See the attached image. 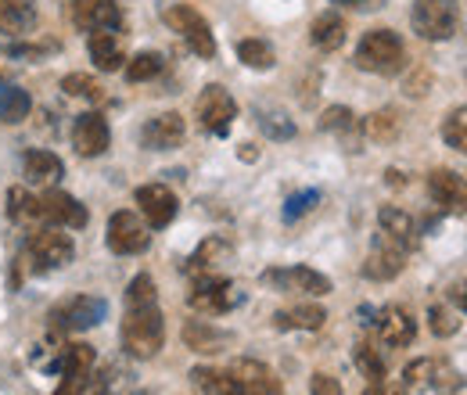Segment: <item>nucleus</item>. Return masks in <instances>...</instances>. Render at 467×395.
Listing matches in <instances>:
<instances>
[{
  "label": "nucleus",
  "instance_id": "obj_1",
  "mask_svg": "<svg viewBox=\"0 0 467 395\" xmlns=\"http://www.w3.org/2000/svg\"><path fill=\"white\" fill-rule=\"evenodd\" d=\"M166 345V320L159 302H144V306H126L122 317V348L133 359H155Z\"/></svg>",
  "mask_w": 467,
  "mask_h": 395
},
{
  "label": "nucleus",
  "instance_id": "obj_2",
  "mask_svg": "<svg viewBox=\"0 0 467 395\" xmlns=\"http://www.w3.org/2000/svg\"><path fill=\"white\" fill-rule=\"evenodd\" d=\"M403 57L407 47L400 40V33L392 29H370L359 36V47H356V65L363 72H374V76H396L403 68Z\"/></svg>",
  "mask_w": 467,
  "mask_h": 395
},
{
  "label": "nucleus",
  "instance_id": "obj_3",
  "mask_svg": "<svg viewBox=\"0 0 467 395\" xmlns=\"http://www.w3.org/2000/svg\"><path fill=\"white\" fill-rule=\"evenodd\" d=\"M26 255L33 259L36 274H51L76 259V241L61 226H36L26 237Z\"/></svg>",
  "mask_w": 467,
  "mask_h": 395
},
{
  "label": "nucleus",
  "instance_id": "obj_4",
  "mask_svg": "<svg viewBox=\"0 0 467 395\" xmlns=\"http://www.w3.org/2000/svg\"><path fill=\"white\" fill-rule=\"evenodd\" d=\"M109 317V302L101 295H72V298H61L51 306V327L65 331V335H76V331H90L98 327L101 320Z\"/></svg>",
  "mask_w": 467,
  "mask_h": 395
},
{
  "label": "nucleus",
  "instance_id": "obj_5",
  "mask_svg": "<svg viewBox=\"0 0 467 395\" xmlns=\"http://www.w3.org/2000/svg\"><path fill=\"white\" fill-rule=\"evenodd\" d=\"M457 22H461L457 0H413L410 26L420 40H431V44L450 40L457 33Z\"/></svg>",
  "mask_w": 467,
  "mask_h": 395
},
{
  "label": "nucleus",
  "instance_id": "obj_6",
  "mask_svg": "<svg viewBox=\"0 0 467 395\" xmlns=\"http://www.w3.org/2000/svg\"><path fill=\"white\" fill-rule=\"evenodd\" d=\"M162 22L173 29L176 36L194 51L198 57H216V36H213V26L187 4H170L162 11Z\"/></svg>",
  "mask_w": 467,
  "mask_h": 395
},
{
  "label": "nucleus",
  "instance_id": "obj_7",
  "mask_svg": "<svg viewBox=\"0 0 467 395\" xmlns=\"http://www.w3.org/2000/svg\"><path fill=\"white\" fill-rule=\"evenodd\" d=\"M237 302H241V291L223 274L198 277L194 287H191V295H187V306L194 313H205V317H223V313H231Z\"/></svg>",
  "mask_w": 467,
  "mask_h": 395
},
{
  "label": "nucleus",
  "instance_id": "obj_8",
  "mask_svg": "<svg viewBox=\"0 0 467 395\" xmlns=\"http://www.w3.org/2000/svg\"><path fill=\"white\" fill-rule=\"evenodd\" d=\"M194 115H198V122H202L205 133H213V137H227L234 126V119H237V101L231 98V90H223V87L213 83V87H205V90L198 94Z\"/></svg>",
  "mask_w": 467,
  "mask_h": 395
},
{
  "label": "nucleus",
  "instance_id": "obj_9",
  "mask_svg": "<svg viewBox=\"0 0 467 395\" xmlns=\"http://www.w3.org/2000/svg\"><path fill=\"white\" fill-rule=\"evenodd\" d=\"M407 266V248L400 241H392L385 230H378L370 252H367V263H363V277L367 281H396Z\"/></svg>",
  "mask_w": 467,
  "mask_h": 395
},
{
  "label": "nucleus",
  "instance_id": "obj_10",
  "mask_svg": "<svg viewBox=\"0 0 467 395\" xmlns=\"http://www.w3.org/2000/svg\"><path fill=\"white\" fill-rule=\"evenodd\" d=\"M105 241H109V248H112L116 255H140V252H148L151 234H148V223H144L137 213L119 209V213H112V220H109Z\"/></svg>",
  "mask_w": 467,
  "mask_h": 395
},
{
  "label": "nucleus",
  "instance_id": "obj_11",
  "mask_svg": "<svg viewBox=\"0 0 467 395\" xmlns=\"http://www.w3.org/2000/svg\"><path fill=\"white\" fill-rule=\"evenodd\" d=\"M263 284L285 295H327L331 291V277H324L313 266H274L263 274Z\"/></svg>",
  "mask_w": 467,
  "mask_h": 395
},
{
  "label": "nucleus",
  "instance_id": "obj_12",
  "mask_svg": "<svg viewBox=\"0 0 467 395\" xmlns=\"http://www.w3.org/2000/svg\"><path fill=\"white\" fill-rule=\"evenodd\" d=\"M428 198L439 205L446 216H467V180L453 170H431L428 172Z\"/></svg>",
  "mask_w": 467,
  "mask_h": 395
},
{
  "label": "nucleus",
  "instance_id": "obj_13",
  "mask_svg": "<svg viewBox=\"0 0 467 395\" xmlns=\"http://www.w3.org/2000/svg\"><path fill=\"white\" fill-rule=\"evenodd\" d=\"M109 144H112V130H109V119L101 112H83L72 119V148H76L83 159L105 155Z\"/></svg>",
  "mask_w": 467,
  "mask_h": 395
},
{
  "label": "nucleus",
  "instance_id": "obj_14",
  "mask_svg": "<svg viewBox=\"0 0 467 395\" xmlns=\"http://www.w3.org/2000/svg\"><path fill=\"white\" fill-rule=\"evenodd\" d=\"M94 363H98V352H94V345H87V341H68L65 348H61V385L55 395H72L90 374H94Z\"/></svg>",
  "mask_w": 467,
  "mask_h": 395
},
{
  "label": "nucleus",
  "instance_id": "obj_15",
  "mask_svg": "<svg viewBox=\"0 0 467 395\" xmlns=\"http://www.w3.org/2000/svg\"><path fill=\"white\" fill-rule=\"evenodd\" d=\"M40 220H44V226H61V230H83L90 223L87 209L72 194L55 191V187L40 194Z\"/></svg>",
  "mask_w": 467,
  "mask_h": 395
},
{
  "label": "nucleus",
  "instance_id": "obj_16",
  "mask_svg": "<svg viewBox=\"0 0 467 395\" xmlns=\"http://www.w3.org/2000/svg\"><path fill=\"white\" fill-rule=\"evenodd\" d=\"M227 374L237 381V389L244 395H285L281 378L266 363H259V359H248V356L244 359H234Z\"/></svg>",
  "mask_w": 467,
  "mask_h": 395
},
{
  "label": "nucleus",
  "instance_id": "obj_17",
  "mask_svg": "<svg viewBox=\"0 0 467 395\" xmlns=\"http://www.w3.org/2000/svg\"><path fill=\"white\" fill-rule=\"evenodd\" d=\"M137 205H140V216L148 220V226H155V230L170 226L176 220V213H180V202H176V194L166 183L137 187Z\"/></svg>",
  "mask_w": 467,
  "mask_h": 395
},
{
  "label": "nucleus",
  "instance_id": "obj_18",
  "mask_svg": "<svg viewBox=\"0 0 467 395\" xmlns=\"http://www.w3.org/2000/svg\"><path fill=\"white\" fill-rule=\"evenodd\" d=\"M183 137H187V126H183V115L180 112L151 115L140 126V144L148 151H173V148L183 144Z\"/></svg>",
  "mask_w": 467,
  "mask_h": 395
},
{
  "label": "nucleus",
  "instance_id": "obj_19",
  "mask_svg": "<svg viewBox=\"0 0 467 395\" xmlns=\"http://www.w3.org/2000/svg\"><path fill=\"white\" fill-rule=\"evenodd\" d=\"M68 15L79 29H122V11L116 0H68Z\"/></svg>",
  "mask_w": 467,
  "mask_h": 395
},
{
  "label": "nucleus",
  "instance_id": "obj_20",
  "mask_svg": "<svg viewBox=\"0 0 467 395\" xmlns=\"http://www.w3.org/2000/svg\"><path fill=\"white\" fill-rule=\"evenodd\" d=\"M234 259V248L227 237H220V234H213V237H205L194 252H191V259H187V274L191 277H213V274H220L227 263Z\"/></svg>",
  "mask_w": 467,
  "mask_h": 395
},
{
  "label": "nucleus",
  "instance_id": "obj_21",
  "mask_svg": "<svg viewBox=\"0 0 467 395\" xmlns=\"http://www.w3.org/2000/svg\"><path fill=\"white\" fill-rule=\"evenodd\" d=\"M22 176H26L29 187L51 191V187H58V180L65 176V166H61V159L55 151L33 148V151H26V159H22Z\"/></svg>",
  "mask_w": 467,
  "mask_h": 395
},
{
  "label": "nucleus",
  "instance_id": "obj_22",
  "mask_svg": "<svg viewBox=\"0 0 467 395\" xmlns=\"http://www.w3.org/2000/svg\"><path fill=\"white\" fill-rule=\"evenodd\" d=\"M374 324H378V335H381V341H385L389 348H407V345H413V338H417V320L410 317V309H403V306L381 309Z\"/></svg>",
  "mask_w": 467,
  "mask_h": 395
},
{
  "label": "nucleus",
  "instance_id": "obj_23",
  "mask_svg": "<svg viewBox=\"0 0 467 395\" xmlns=\"http://www.w3.org/2000/svg\"><path fill=\"white\" fill-rule=\"evenodd\" d=\"M180 335H183V345H187L191 352H202V356H216V352H223L234 341L231 331H220V327L209 324V320H187Z\"/></svg>",
  "mask_w": 467,
  "mask_h": 395
},
{
  "label": "nucleus",
  "instance_id": "obj_24",
  "mask_svg": "<svg viewBox=\"0 0 467 395\" xmlns=\"http://www.w3.org/2000/svg\"><path fill=\"white\" fill-rule=\"evenodd\" d=\"M40 22L36 0H0V33L4 36H29Z\"/></svg>",
  "mask_w": 467,
  "mask_h": 395
},
{
  "label": "nucleus",
  "instance_id": "obj_25",
  "mask_svg": "<svg viewBox=\"0 0 467 395\" xmlns=\"http://www.w3.org/2000/svg\"><path fill=\"white\" fill-rule=\"evenodd\" d=\"M87 51H90V61L101 72H119L122 61H126L122 40H119V33H112V29H94L90 40H87Z\"/></svg>",
  "mask_w": 467,
  "mask_h": 395
},
{
  "label": "nucleus",
  "instance_id": "obj_26",
  "mask_svg": "<svg viewBox=\"0 0 467 395\" xmlns=\"http://www.w3.org/2000/svg\"><path fill=\"white\" fill-rule=\"evenodd\" d=\"M309 44L317 47V51H338L342 44H346V18L338 15V11H324V15H317L313 18V26H309Z\"/></svg>",
  "mask_w": 467,
  "mask_h": 395
},
{
  "label": "nucleus",
  "instance_id": "obj_27",
  "mask_svg": "<svg viewBox=\"0 0 467 395\" xmlns=\"http://www.w3.org/2000/svg\"><path fill=\"white\" fill-rule=\"evenodd\" d=\"M324 324H327V309L324 306H313V302L274 313V327L277 331H320Z\"/></svg>",
  "mask_w": 467,
  "mask_h": 395
},
{
  "label": "nucleus",
  "instance_id": "obj_28",
  "mask_svg": "<svg viewBox=\"0 0 467 395\" xmlns=\"http://www.w3.org/2000/svg\"><path fill=\"white\" fill-rule=\"evenodd\" d=\"M378 226H381L392 241H400L407 252L417 248V226L410 220V213H403L400 205H381V209H378Z\"/></svg>",
  "mask_w": 467,
  "mask_h": 395
},
{
  "label": "nucleus",
  "instance_id": "obj_29",
  "mask_svg": "<svg viewBox=\"0 0 467 395\" xmlns=\"http://www.w3.org/2000/svg\"><path fill=\"white\" fill-rule=\"evenodd\" d=\"M7 216H11V223L26 226V230L44 226V220H40V198H33L26 187H11L7 191Z\"/></svg>",
  "mask_w": 467,
  "mask_h": 395
},
{
  "label": "nucleus",
  "instance_id": "obj_30",
  "mask_svg": "<svg viewBox=\"0 0 467 395\" xmlns=\"http://www.w3.org/2000/svg\"><path fill=\"white\" fill-rule=\"evenodd\" d=\"M29 112H33L29 90H22L18 83H0V122L18 126V122L29 119Z\"/></svg>",
  "mask_w": 467,
  "mask_h": 395
},
{
  "label": "nucleus",
  "instance_id": "obj_31",
  "mask_svg": "<svg viewBox=\"0 0 467 395\" xmlns=\"http://www.w3.org/2000/svg\"><path fill=\"white\" fill-rule=\"evenodd\" d=\"M191 385L198 389L202 395H244L237 389L227 370H216V367H194L191 370Z\"/></svg>",
  "mask_w": 467,
  "mask_h": 395
},
{
  "label": "nucleus",
  "instance_id": "obj_32",
  "mask_svg": "<svg viewBox=\"0 0 467 395\" xmlns=\"http://www.w3.org/2000/svg\"><path fill=\"white\" fill-rule=\"evenodd\" d=\"M61 90H65V98H76V101H90V105L105 101V87L87 72H68L61 79Z\"/></svg>",
  "mask_w": 467,
  "mask_h": 395
},
{
  "label": "nucleus",
  "instance_id": "obj_33",
  "mask_svg": "<svg viewBox=\"0 0 467 395\" xmlns=\"http://www.w3.org/2000/svg\"><path fill=\"white\" fill-rule=\"evenodd\" d=\"M122 68H126V79L130 83H148V79L162 76L166 57L159 55V51H140V55L130 57V65H122Z\"/></svg>",
  "mask_w": 467,
  "mask_h": 395
},
{
  "label": "nucleus",
  "instance_id": "obj_34",
  "mask_svg": "<svg viewBox=\"0 0 467 395\" xmlns=\"http://www.w3.org/2000/svg\"><path fill=\"white\" fill-rule=\"evenodd\" d=\"M428 385H431L439 395H457L461 389H464V374H461L453 363H446V359H431Z\"/></svg>",
  "mask_w": 467,
  "mask_h": 395
},
{
  "label": "nucleus",
  "instance_id": "obj_35",
  "mask_svg": "<svg viewBox=\"0 0 467 395\" xmlns=\"http://www.w3.org/2000/svg\"><path fill=\"white\" fill-rule=\"evenodd\" d=\"M237 57H241V65H248V68H255V72H266V68H274V65H277L274 47H270L266 40H255V36L237 44Z\"/></svg>",
  "mask_w": 467,
  "mask_h": 395
},
{
  "label": "nucleus",
  "instance_id": "obj_36",
  "mask_svg": "<svg viewBox=\"0 0 467 395\" xmlns=\"http://www.w3.org/2000/svg\"><path fill=\"white\" fill-rule=\"evenodd\" d=\"M352 359H356V367H359L363 378H370V381H385V359H381V352H378L367 338L356 341Z\"/></svg>",
  "mask_w": 467,
  "mask_h": 395
},
{
  "label": "nucleus",
  "instance_id": "obj_37",
  "mask_svg": "<svg viewBox=\"0 0 467 395\" xmlns=\"http://www.w3.org/2000/svg\"><path fill=\"white\" fill-rule=\"evenodd\" d=\"M442 140H446V148L467 155V105L446 112V119H442Z\"/></svg>",
  "mask_w": 467,
  "mask_h": 395
},
{
  "label": "nucleus",
  "instance_id": "obj_38",
  "mask_svg": "<svg viewBox=\"0 0 467 395\" xmlns=\"http://www.w3.org/2000/svg\"><path fill=\"white\" fill-rule=\"evenodd\" d=\"M363 130H367L370 140H378V144H392V140L400 137V119H396L392 109H381V112H374L367 122H363Z\"/></svg>",
  "mask_w": 467,
  "mask_h": 395
},
{
  "label": "nucleus",
  "instance_id": "obj_39",
  "mask_svg": "<svg viewBox=\"0 0 467 395\" xmlns=\"http://www.w3.org/2000/svg\"><path fill=\"white\" fill-rule=\"evenodd\" d=\"M259 130H263L266 137H274V140H292L295 137L292 119H288L285 112H270V109L259 112Z\"/></svg>",
  "mask_w": 467,
  "mask_h": 395
},
{
  "label": "nucleus",
  "instance_id": "obj_40",
  "mask_svg": "<svg viewBox=\"0 0 467 395\" xmlns=\"http://www.w3.org/2000/svg\"><path fill=\"white\" fill-rule=\"evenodd\" d=\"M352 126H356V115L346 105H331L327 112L320 115V130L324 133H349Z\"/></svg>",
  "mask_w": 467,
  "mask_h": 395
},
{
  "label": "nucleus",
  "instance_id": "obj_41",
  "mask_svg": "<svg viewBox=\"0 0 467 395\" xmlns=\"http://www.w3.org/2000/svg\"><path fill=\"white\" fill-rule=\"evenodd\" d=\"M317 202H320V191H298V194H292V198L285 202V223H295V220H302L306 213H313Z\"/></svg>",
  "mask_w": 467,
  "mask_h": 395
},
{
  "label": "nucleus",
  "instance_id": "obj_42",
  "mask_svg": "<svg viewBox=\"0 0 467 395\" xmlns=\"http://www.w3.org/2000/svg\"><path fill=\"white\" fill-rule=\"evenodd\" d=\"M144 302H159L151 274H137V277L130 281V287H126V306H144Z\"/></svg>",
  "mask_w": 467,
  "mask_h": 395
},
{
  "label": "nucleus",
  "instance_id": "obj_43",
  "mask_svg": "<svg viewBox=\"0 0 467 395\" xmlns=\"http://www.w3.org/2000/svg\"><path fill=\"white\" fill-rule=\"evenodd\" d=\"M428 324H431V331H435L439 338H450V335H457V327H461L457 313L446 309V306H431V309H428Z\"/></svg>",
  "mask_w": 467,
  "mask_h": 395
},
{
  "label": "nucleus",
  "instance_id": "obj_44",
  "mask_svg": "<svg viewBox=\"0 0 467 395\" xmlns=\"http://www.w3.org/2000/svg\"><path fill=\"white\" fill-rule=\"evenodd\" d=\"M428 370H431V359H413L403 370V381H407L410 389H424L428 385Z\"/></svg>",
  "mask_w": 467,
  "mask_h": 395
},
{
  "label": "nucleus",
  "instance_id": "obj_45",
  "mask_svg": "<svg viewBox=\"0 0 467 395\" xmlns=\"http://www.w3.org/2000/svg\"><path fill=\"white\" fill-rule=\"evenodd\" d=\"M309 395H346V392H342V385H338L331 374L317 370V374L309 378Z\"/></svg>",
  "mask_w": 467,
  "mask_h": 395
},
{
  "label": "nucleus",
  "instance_id": "obj_46",
  "mask_svg": "<svg viewBox=\"0 0 467 395\" xmlns=\"http://www.w3.org/2000/svg\"><path fill=\"white\" fill-rule=\"evenodd\" d=\"M428 87H431V72H428V68H420V72L407 83V94L410 98H424V94H428Z\"/></svg>",
  "mask_w": 467,
  "mask_h": 395
},
{
  "label": "nucleus",
  "instance_id": "obj_47",
  "mask_svg": "<svg viewBox=\"0 0 467 395\" xmlns=\"http://www.w3.org/2000/svg\"><path fill=\"white\" fill-rule=\"evenodd\" d=\"M72 395H112V392H109V381H105V378L90 374V378H87V381H83Z\"/></svg>",
  "mask_w": 467,
  "mask_h": 395
},
{
  "label": "nucleus",
  "instance_id": "obj_48",
  "mask_svg": "<svg viewBox=\"0 0 467 395\" xmlns=\"http://www.w3.org/2000/svg\"><path fill=\"white\" fill-rule=\"evenodd\" d=\"M363 395H407L403 385H389V381H370V389Z\"/></svg>",
  "mask_w": 467,
  "mask_h": 395
},
{
  "label": "nucleus",
  "instance_id": "obj_49",
  "mask_svg": "<svg viewBox=\"0 0 467 395\" xmlns=\"http://www.w3.org/2000/svg\"><path fill=\"white\" fill-rule=\"evenodd\" d=\"M450 302H453V306H457L461 313H467V277L450 287Z\"/></svg>",
  "mask_w": 467,
  "mask_h": 395
},
{
  "label": "nucleus",
  "instance_id": "obj_50",
  "mask_svg": "<svg viewBox=\"0 0 467 395\" xmlns=\"http://www.w3.org/2000/svg\"><path fill=\"white\" fill-rule=\"evenodd\" d=\"M331 4H342V7H352V11H378V7H385V0H331Z\"/></svg>",
  "mask_w": 467,
  "mask_h": 395
},
{
  "label": "nucleus",
  "instance_id": "obj_51",
  "mask_svg": "<svg viewBox=\"0 0 467 395\" xmlns=\"http://www.w3.org/2000/svg\"><path fill=\"white\" fill-rule=\"evenodd\" d=\"M385 176H389V183H392V187H403V183H407V180H403V172H400V170H389Z\"/></svg>",
  "mask_w": 467,
  "mask_h": 395
},
{
  "label": "nucleus",
  "instance_id": "obj_52",
  "mask_svg": "<svg viewBox=\"0 0 467 395\" xmlns=\"http://www.w3.org/2000/svg\"><path fill=\"white\" fill-rule=\"evenodd\" d=\"M133 395H155V392H133Z\"/></svg>",
  "mask_w": 467,
  "mask_h": 395
}]
</instances>
